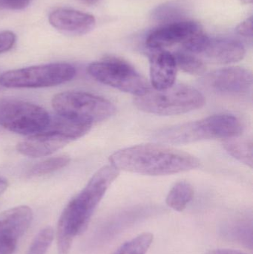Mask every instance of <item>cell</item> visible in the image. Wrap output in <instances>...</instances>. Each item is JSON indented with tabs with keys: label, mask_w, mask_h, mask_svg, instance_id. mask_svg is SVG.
I'll return each instance as SVG.
<instances>
[{
	"label": "cell",
	"mask_w": 253,
	"mask_h": 254,
	"mask_svg": "<svg viewBox=\"0 0 253 254\" xmlns=\"http://www.w3.org/2000/svg\"><path fill=\"white\" fill-rule=\"evenodd\" d=\"M56 114L94 125L114 116L116 107L102 97L82 92L57 94L51 101Z\"/></svg>",
	"instance_id": "cell-5"
},
{
	"label": "cell",
	"mask_w": 253,
	"mask_h": 254,
	"mask_svg": "<svg viewBox=\"0 0 253 254\" xmlns=\"http://www.w3.org/2000/svg\"><path fill=\"white\" fill-rule=\"evenodd\" d=\"M175 57L166 51L157 50L150 58V78L152 89L162 90L175 84L177 74Z\"/></svg>",
	"instance_id": "cell-14"
},
{
	"label": "cell",
	"mask_w": 253,
	"mask_h": 254,
	"mask_svg": "<svg viewBox=\"0 0 253 254\" xmlns=\"http://www.w3.org/2000/svg\"><path fill=\"white\" fill-rule=\"evenodd\" d=\"M76 73V68L65 63L35 65L3 73L0 84L9 89L50 87L70 81Z\"/></svg>",
	"instance_id": "cell-6"
},
{
	"label": "cell",
	"mask_w": 253,
	"mask_h": 254,
	"mask_svg": "<svg viewBox=\"0 0 253 254\" xmlns=\"http://www.w3.org/2000/svg\"><path fill=\"white\" fill-rule=\"evenodd\" d=\"M7 185H8V184H7V180L0 177V195L6 190V189L7 188Z\"/></svg>",
	"instance_id": "cell-28"
},
{
	"label": "cell",
	"mask_w": 253,
	"mask_h": 254,
	"mask_svg": "<svg viewBox=\"0 0 253 254\" xmlns=\"http://www.w3.org/2000/svg\"><path fill=\"white\" fill-rule=\"evenodd\" d=\"M53 231L50 227L42 230L31 243L27 254H45L51 244Z\"/></svg>",
	"instance_id": "cell-22"
},
{
	"label": "cell",
	"mask_w": 253,
	"mask_h": 254,
	"mask_svg": "<svg viewBox=\"0 0 253 254\" xmlns=\"http://www.w3.org/2000/svg\"><path fill=\"white\" fill-rule=\"evenodd\" d=\"M154 236L151 233H144L122 245L113 254H146L152 246Z\"/></svg>",
	"instance_id": "cell-20"
},
{
	"label": "cell",
	"mask_w": 253,
	"mask_h": 254,
	"mask_svg": "<svg viewBox=\"0 0 253 254\" xmlns=\"http://www.w3.org/2000/svg\"><path fill=\"white\" fill-rule=\"evenodd\" d=\"M194 197V189L191 184L187 182H179L175 184L169 190L166 198V204L175 211L181 212Z\"/></svg>",
	"instance_id": "cell-17"
},
{
	"label": "cell",
	"mask_w": 253,
	"mask_h": 254,
	"mask_svg": "<svg viewBox=\"0 0 253 254\" xmlns=\"http://www.w3.org/2000/svg\"><path fill=\"white\" fill-rule=\"evenodd\" d=\"M246 50L239 40L229 38H209L203 55L212 62L220 64L237 63L245 58Z\"/></svg>",
	"instance_id": "cell-15"
},
{
	"label": "cell",
	"mask_w": 253,
	"mask_h": 254,
	"mask_svg": "<svg viewBox=\"0 0 253 254\" xmlns=\"http://www.w3.org/2000/svg\"><path fill=\"white\" fill-rule=\"evenodd\" d=\"M88 72L98 81L136 97L144 95L151 88L144 76L117 58L92 63Z\"/></svg>",
	"instance_id": "cell-7"
},
{
	"label": "cell",
	"mask_w": 253,
	"mask_h": 254,
	"mask_svg": "<svg viewBox=\"0 0 253 254\" xmlns=\"http://www.w3.org/2000/svg\"><path fill=\"white\" fill-rule=\"evenodd\" d=\"M177 67L184 72L194 75L203 74L206 71L203 61L189 52H177L174 54Z\"/></svg>",
	"instance_id": "cell-19"
},
{
	"label": "cell",
	"mask_w": 253,
	"mask_h": 254,
	"mask_svg": "<svg viewBox=\"0 0 253 254\" xmlns=\"http://www.w3.org/2000/svg\"><path fill=\"white\" fill-rule=\"evenodd\" d=\"M156 17L157 19H175L174 16L178 15V11L177 9L174 7H170V6H164V7H160L155 13Z\"/></svg>",
	"instance_id": "cell-25"
},
{
	"label": "cell",
	"mask_w": 253,
	"mask_h": 254,
	"mask_svg": "<svg viewBox=\"0 0 253 254\" xmlns=\"http://www.w3.org/2000/svg\"><path fill=\"white\" fill-rule=\"evenodd\" d=\"M50 115L36 104L17 100L0 103V126L12 132L34 135L43 132Z\"/></svg>",
	"instance_id": "cell-8"
},
{
	"label": "cell",
	"mask_w": 253,
	"mask_h": 254,
	"mask_svg": "<svg viewBox=\"0 0 253 254\" xmlns=\"http://www.w3.org/2000/svg\"><path fill=\"white\" fill-rule=\"evenodd\" d=\"M110 162L119 170L146 176H166L195 170L200 161L194 155L160 144L136 145L117 151Z\"/></svg>",
	"instance_id": "cell-2"
},
{
	"label": "cell",
	"mask_w": 253,
	"mask_h": 254,
	"mask_svg": "<svg viewBox=\"0 0 253 254\" xmlns=\"http://www.w3.org/2000/svg\"><path fill=\"white\" fill-rule=\"evenodd\" d=\"M236 32L239 35L245 37H253V16H250L243 22H241L237 28Z\"/></svg>",
	"instance_id": "cell-24"
},
{
	"label": "cell",
	"mask_w": 253,
	"mask_h": 254,
	"mask_svg": "<svg viewBox=\"0 0 253 254\" xmlns=\"http://www.w3.org/2000/svg\"><path fill=\"white\" fill-rule=\"evenodd\" d=\"M71 141L59 134L42 132L31 135L26 140L18 143L16 150L25 156L40 158L51 155Z\"/></svg>",
	"instance_id": "cell-13"
},
{
	"label": "cell",
	"mask_w": 253,
	"mask_h": 254,
	"mask_svg": "<svg viewBox=\"0 0 253 254\" xmlns=\"http://www.w3.org/2000/svg\"><path fill=\"white\" fill-rule=\"evenodd\" d=\"M224 149L233 158L243 164L253 167V142L248 139H227L224 143Z\"/></svg>",
	"instance_id": "cell-18"
},
{
	"label": "cell",
	"mask_w": 253,
	"mask_h": 254,
	"mask_svg": "<svg viewBox=\"0 0 253 254\" xmlns=\"http://www.w3.org/2000/svg\"><path fill=\"white\" fill-rule=\"evenodd\" d=\"M244 4H251L253 2V0H241Z\"/></svg>",
	"instance_id": "cell-31"
},
{
	"label": "cell",
	"mask_w": 253,
	"mask_h": 254,
	"mask_svg": "<svg viewBox=\"0 0 253 254\" xmlns=\"http://www.w3.org/2000/svg\"><path fill=\"white\" fill-rule=\"evenodd\" d=\"M119 174L120 170L112 164L104 166L68 203L58 222L56 240L59 254L69 253L73 240L86 231L94 211Z\"/></svg>",
	"instance_id": "cell-1"
},
{
	"label": "cell",
	"mask_w": 253,
	"mask_h": 254,
	"mask_svg": "<svg viewBox=\"0 0 253 254\" xmlns=\"http://www.w3.org/2000/svg\"><path fill=\"white\" fill-rule=\"evenodd\" d=\"M33 212L28 206H19L0 214V254H13L18 240L31 225Z\"/></svg>",
	"instance_id": "cell-9"
},
{
	"label": "cell",
	"mask_w": 253,
	"mask_h": 254,
	"mask_svg": "<svg viewBox=\"0 0 253 254\" xmlns=\"http://www.w3.org/2000/svg\"><path fill=\"white\" fill-rule=\"evenodd\" d=\"M135 105L141 111L157 116H178L201 109L204 106L205 98L199 90L184 84H174L162 90L150 88V90L136 97Z\"/></svg>",
	"instance_id": "cell-4"
},
{
	"label": "cell",
	"mask_w": 253,
	"mask_h": 254,
	"mask_svg": "<svg viewBox=\"0 0 253 254\" xmlns=\"http://www.w3.org/2000/svg\"><path fill=\"white\" fill-rule=\"evenodd\" d=\"M253 74L241 67H227L209 73L203 79V85L218 93L242 95L251 90Z\"/></svg>",
	"instance_id": "cell-10"
},
{
	"label": "cell",
	"mask_w": 253,
	"mask_h": 254,
	"mask_svg": "<svg viewBox=\"0 0 253 254\" xmlns=\"http://www.w3.org/2000/svg\"><path fill=\"white\" fill-rule=\"evenodd\" d=\"M6 9L22 10L31 2V0H4Z\"/></svg>",
	"instance_id": "cell-26"
},
{
	"label": "cell",
	"mask_w": 253,
	"mask_h": 254,
	"mask_svg": "<svg viewBox=\"0 0 253 254\" xmlns=\"http://www.w3.org/2000/svg\"><path fill=\"white\" fill-rule=\"evenodd\" d=\"M242 131L243 125L237 117L221 114L162 128L154 137L157 141L168 144H186L211 139L234 138L241 135Z\"/></svg>",
	"instance_id": "cell-3"
},
{
	"label": "cell",
	"mask_w": 253,
	"mask_h": 254,
	"mask_svg": "<svg viewBox=\"0 0 253 254\" xmlns=\"http://www.w3.org/2000/svg\"><path fill=\"white\" fill-rule=\"evenodd\" d=\"M1 9H6L4 0H0V10Z\"/></svg>",
	"instance_id": "cell-30"
},
{
	"label": "cell",
	"mask_w": 253,
	"mask_h": 254,
	"mask_svg": "<svg viewBox=\"0 0 253 254\" xmlns=\"http://www.w3.org/2000/svg\"><path fill=\"white\" fill-rule=\"evenodd\" d=\"M93 125L56 114L50 116L49 125L43 132L59 134L69 140H75L87 134ZM42 133V132H41Z\"/></svg>",
	"instance_id": "cell-16"
},
{
	"label": "cell",
	"mask_w": 253,
	"mask_h": 254,
	"mask_svg": "<svg viewBox=\"0 0 253 254\" xmlns=\"http://www.w3.org/2000/svg\"><path fill=\"white\" fill-rule=\"evenodd\" d=\"M51 25L68 35L81 36L91 32L96 25L95 16L80 10L59 8L49 15Z\"/></svg>",
	"instance_id": "cell-12"
},
{
	"label": "cell",
	"mask_w": 253,
	"mask_h": 254,
	"mask_svg": "<svg viewBox=\"0 0 253 254\" xmlns=\"http://www.w3.org/2000/svg\"><path fill=\"white\" fill-rule=\"evenodd\" d=\"M16 37L14 33L10 31L0 32V54L10 51L16 43Z\"/></svg>",
	"instance_id": "cell-23"
},
{
	"label": "cell",
	"mask_w": 253,
	"mask_h": 254,
	"mask_svg": "<svg viewBox=\"0 0 253 254\" xmlns=\"http://www.w3.org/2000/svg\"><path fill=\"white\" fill-rule=\"evenodd\" d=\"M80 2L83 3V4H86V5H95V4H98V1L100 0H79Z\"/></svg>",
	"instance_id": "cell-29"
},
{
	"label": "cell",
	"mask_w": 253,
	"mask_h": 254,
	"mask_svg": "<svg viewBox=\"0 0 253 254\" xmlns=\"http://www.w3.org/2000/svg\"><path fill=\"white\" fill-rule=\"evenodd\" d=\"M201 31H203L202 26L195 21H175L152 32L147 37V45L150 49L162 50L179 43L182 45Z\"/></svg>",
	"instance_id": "cell-11"
},
{
	"label": "cell",
	"mask_w": 253,
	"mask_h": 254,
	"mask_svg": "<svg viewBox=\"0 0 253 254\" xmlns=\"http://www.w3.org/2000/svg\"><path fill=\"white\" fill-rule=\"evenodd\" d=\"M70 161L71 158L68 155L53 157L35 164L30 170L29 175L31 176H40L49 174L66 167Z\"/></svg>",
	"instance_id": "cell-21"
},
{
	"label": "cell",
	"mask_w": 253,
	"mask_h": 254,
	"mask_svg": "<svg viewBox=\"0 0 253 254\" xmlns=\"http://www.w3.org/2000/svg\"><path fill=\"white\" fill-rule=\"evenodd\" d=\"M204 254H248L238 250L233 249H217V250L209 251Z\"/></svg>",
	"instance_id": "cell-27"
}]
</instances>
